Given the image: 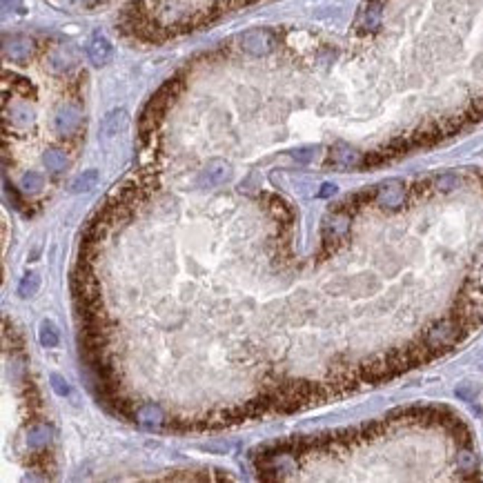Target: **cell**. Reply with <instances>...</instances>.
<instances>
[{
  "label": "cell",
  "mask_w": 483,
  "mask_h": 483,
  "mask_svg": "<svg viewBox=\"0 0 483 483\" xmlns=\"http://www.w3.org/2000/svg\"><path fill=\"white\" fill-rule=\"evenodd\" d=\"M230 178H232V165L228 163V160H223V158H212L210 163L198 171V176H196V187L212 189V187L225 185Z\"/></svg>",
  "instance_id": "6da1fadb"
},
{
  "label": "cell",
  "mask_w": 483,
  "mask_h": 483,
  "mask_svg": "<svg viewBox=\"0 0 483 483\" xmlns=\"http://www.w3.org/2000/svg\"><path fill=\"white\" fill-rule=\"evenodd\" d=\"M80 125H83V114L78 107H74V105H62L60 110L53 114V127H56V132L62 136L76 134L80 130Z\"/></svg>",
  "instance_id": "7a4b0ae2"
},
{
  "label": "cell",
  "mask_w": 483,
  "mask_h": 483,
  "mask_svg": "<svg viewBox=\"0 0 483 483\" xmlns=\"http://www.w3.org/2000/svg\"><path fill=\"white\" fill-rule=\"evenodd\" d=\"M241 47L252 56H265V53L272 51L274 40L265 29H252L241 38Z\"/></svg>",
  "instance_id": "3957f363"
},
{
  "label": "cell",
  "mask_w": 483,
  "mask_h": 483,
  "mask_svg": "<svg viewBox=\"0 0 483 483\" xmlns=\"http://www.w3.org/2000/svg\"><path fill=\"white\" fill-rule=\"evenodd\" d=\"M31 51H34V40L27 36H12V38H5L3 42L5 58L14 60V62H25L31 56Z\"/></svg>",
  "instance_id": "277c9868"
},
{
  "label": "cell",
  "mask_w": 483,
  "mask_h": 483,
  "mask_svg": "<svg viewBox=\"0 0 483 483\" xmlns=\"http://www.w3.org/2000/svg\"><path fill=\"white\" fill-rule=\"evenodd\" d=\"M87 56H90V60L94 62L96 67H101V65H105V62H110V58H112L110 40H107L105 36H94L90 40V45H87Z\"/></svg>",
  "instance_id": "5b68a950"
},
{
  "label": "cell",
  "mask_w": 483,
  "mask_h": 483,
  "mask_svg": "<svg viewBox=\"0 0 483 483\" xmlns=\"http://www.w3.org/2000/svg\"><path fill=\"white\" fill-rule=\"evenodd\" d=\"M51 441V430L45 423H34L27 430V448L34 450V452H40L45 450Z\"/></svg>",
  "instance_id": "8992f818"
},
{
  "label": "cell",
  "mask_w": 483,
  "mask_h": 483,
  "mask_svg": "<svg viewBox=\"0 0 483 483\" xmlns=\"http://www.w3.org/2000/svg\"><path fill=\"white\" fill-rule=\"evenodd\" d=\"M136 421L143 423V425H160L165 421V414L160 410V405L156 403H145V405H138L136 407Z\"/></svg>",
  "instance_id": "52a82bcc"
},
{
  "label": "cell",
  "mask_w": 483,
  "mask_h": 483,
  "mask_svg": "<svg viewBox=\"0 0 483 483\" xmlns=\"http://www.w3.org/2000/svg\"><path fill=\"white\" fill-rule=\"evenodd\" d=\"M270 212L274 214V219L278 223H283V225H292L294 221V210L289 203H285L283 198H278V196H270Z\"/></svg>",
  "instance_id": "ba28073f"
},
{
  "label": "cell",
  "mask_w": 483,
  "mask_h": 483,
  "mask_svg": "<svg viewBox=\"0 0 483 483\" xmlns=\"http://www.w3.org/2000/svg\"><path fill=\"white\" fill-rule=\"evenodd\" d=\"M125 125H127V114L123 110L112 112L110 116L105 118V123H103V134L105 136H114V134H118L121 130H125Z\"/></svg>",
  "instance_id": "9c48e42d"
},
{
  "label": "cell",
  "mask_w": 483,
  "mask_h": 483,
  "mask_svg": "<svg viewBox=\"0 0 483 483\" xmlns=\"http://www.w3.org/2000/svg\"><path fill=\"white\" fill-rule=\"evenodd\" d=\"M42 163H45L49 171H62V169H67L69 158L65 156V152H60V149H47L45 156H42Z\"/></svg>",
  "instance_id": "30bf717a"
},
{
  "label": "cell",
  "mask_w": 483,
  "mask_h": 483,
  "mask_svg": "<svg viewBox=\"0 0 483 483\" xmlns=\"http://www.w3.org/2000/svg\"><path fill=\"white\" fill-rule=\"evenodd\" d=\"M96 183H99V171L96 169H87V171H83L80 176L74 178V183H71V192H90L92 187H96Z\"/></svg>",
  "instance_id": "8fae6325"
},
{
  "label": "cell",
  "mask_w": 483,
  "mask_h": 483,
  "mask_svg": "<svg viewBox=\"0 0 483 483\" xmlns=\"http://www.w3.org/2000/svg\"><path fill=\"white\" fill-rule=\"evenodd\" d=\"M38 339H40V343L45 348H56L58 346V330H56V325L51 323V321H42L40 323V330H38Z\"/></svg>",
  "instance_id": "7c38bea8"
},
{
  "label": "cell",
  "mask_w": 483,
  "mask_h": 483,
  "mask_svg": "<svg viewBox=\"0 0 483 483\" xmlns=\"http://www.w3.org/2000/svg\"><path fill=\"white\" fill-rule=\"evenodd\" d=\"M38 289H40V276L38 274H27L23 281H20L18 285V294L23 296V298H31L34 294H38Z\"/></svg>",
  "instance_id": "4fadbf2b"
},
{
  "label": "cell",
  "mask_w": 483,
  "mask_h": 483,
  "mask_svg": "<svg viewBox=\"0 0 483 483\" xmlns=\"http://www.w3.org/2000/svg\"><path fill=\"white\" fill-rule=\"evenodd\" d=\"M9 118H12V125H14V127H27L31 121H34V114L29 112V107L18 105V107H12V112H9Z\"/></svg>",
  "instance_id": "5bb4252c"
},
{
  "label": "cell",
  "mask_w": 483,
  "mask_h": 483,
  "mask_svg": "<svg viewBox=\"0 0 483 483\" xmlns=\"http://www.w3.org/2000/svg\"><path fill=\"white\" fill-rule=\"evenodd\" d=\"M45 185V178H42V174H38V171H27V174L23 176V180H20V187H23L25 192H40V187Z\"/></svg>",
  "instance_id": "9a60e30c"
},
{
  "label": "cell",
  "mask_w": 483,
  "mask_h": 483,
  "mask_svg": "<svg viewBox=\"0 0 483 483\" xmlns=\"http://www.w3.org/2000/svg\"><path fill=\"white\" fill-rule=\"evenodd\" d=\"M289 156H292L296 163L300 165H307V163H312L314 156H316V147H300V149H292L289 152Z\"/></svg>",
  "instance_id": "2e32d148"
},
{
  "label": "cell",
  "mask_w": 483,
  "mask_h": 483,
  "mask_svg": "<svg viewBox=\"0 0 483 483\" xmlns=\"http://www.w3.org/2000/svg\"><path fill=\"white\" fill-rule=\"evenodd\" d=\"M51 67L56 69V71H65L69 65H71V58L65 53V49H60V51H53L51 53Z\"/></svg>",
  "instance_id": "e0dca14e"
},
{
  "label": "cell",
  "mask_w": 483,
  "mask_h": 483,
  "mask_svg": "<svg viewBox=\"0 0 483 483\" xmlns=\"http://www.w3.org/2000/svg\"><path fill=\"white\" fill-rule=\"evenodd\" d=\"M51 388H53V392H56L58 396H69V385H67V381L60 377V374H51Z\"/></svg>",
  "instance_id": "ac0fdd59"
},
{
  "label": "cell",
  "mask_w": 483,
  "mask_h": 483,
  "mask_svg": "<svg viewBox=\"0 0 483 483\" xmlns=\"http://www.w3.org/2000/svg\"><path fill=\"white\" fill-rule=\"evenodd\" d=\"M334 192H337V187H334V185H332V183H325V185H323V189L319 192V196H321V198H328V196L334 194Z\"/></svg>",
  "instance_id": "d6986e66"
}]
</instances>
